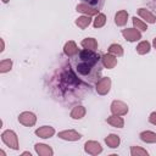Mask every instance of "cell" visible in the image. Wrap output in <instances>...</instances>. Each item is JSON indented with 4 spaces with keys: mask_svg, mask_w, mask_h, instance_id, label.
Wrapping results in <instances>:
<instances>
[{
    "mask_svg": "<svg viewBox=\"0 0 156 156\" xmlns=\"http://www.w3.org/2000/svg\"><path fill=\"white\" fill-rule=\"evenodd\" d=\"M111 112L112 115H117V116H124L128 112V105L124 104L121 100H115L111 104Z\"/></svg>",
    "mask_w": 156,
    "mask_h": 156,
    "instance_id": "4",
    "label": "cell"
},
{
    "mask_svg": "<svg viewBox=\"0 0 156 156\" xmlns=\"http://www.w3.org/2000/svg\"><path fill=\"white\" fill-rule=\"evenodd\" d=\"M83 1L88 5H90L91 7L98 9V10H100L105 4V0H83Z\"/></svg>",
    "mask_w": 156,
    "mask_h": 156,
    "instance_id": "28",
    "label": "cell"
},
{
    "mask_svg": "<svg viewBox=\"0 0 156 156\" xmlns=\"http://www.w3.org/2000/svg\"><path fill=\"white\" fill-rule=\"evenodd\" d=\"M127 21H128V12L126 10H121V11H118L116 13V16H115V23L117 26L122 27V26H124L127 23Z\"/></svg>",
    "mask_w": 156,
    "mask_h": 156,
    "instance_id": "16",
    "label": "cell"
},
{
    "mask_svg": "<svg viewBox=\"0 0 156 156\" xmlns=\"http://www.w3.org/2000/svg\"><path fill=\"white\" fill-rule=\"evenodd\" d=\"M9 1H10V0H2V2H5V4H6V2H9Z\"/></svg>",
    "mask_w": 156,
    "mask_h": 156,
    "instance_id": "33",
    "label": "cell"
},
{
    "mask_svg": "<svg viewBox=\"0 0 156 156\" xmlns=\"http://www.w3.org/2000/svg\"><path fill=\"white\" fill-rule=\"evenodd\" d=\"M122 35L128 41H136V40L141 39V33L136 28H126L122 30Z\"/></svg>",
    "mask_w": 156,
    "mask_h": 156,
    "instance_id": "7",
    "label": "cell"
},
{
    "mask_svg": "<svg viewBox=\"0 0 156 156\" xmlns=\"http://www.w3.org/2000/svg\"><path fill=\"white\" fill-rule=\"evenodd\" d=\"M84 150L89 155H99L102 151V146L95 140H89L84 144Z\"/></svg>",
    "mask_w": 156,
    "mask_h": 156,
    "instance_id": "6",
    "label": "cell"
},
{
    "mask_svg": "<svg viewBox=\"0 0 156 156\" xmlns=\"http://www.w3.org/2000/svg\"><path fill=\"white\" fill-rule=\"evenodd\" d=\"M106 122H107L108 124H111L112 127H115V128H123V126H124L123 118L119 117V116H117V115L110 116V117L106 119Z\"/></svg>",
    "mask_w": 156,
    "mask_h": 156,
    "instance_id": "18",
    "label": "cell"
},
{
    "mask_svg": "<svg viewBox=\"0 0 156 156\" xmlns=\"http://www.w3.org/2000/svg\"><path fill=\"white\" fill-rule=\"evenodd\" d=\"M133 24H134V28H136L138 30H146L147 29V24L145 22H143L141 20L136 18V17H133Z\"/></svg>",
    "mask_w": 156,
    "mask_h": 156,
    "instance_id": "27",
    "label": "cell"
},
{
    "mask_svg": "<svg viewBox=\"0 0 156 156\" xmlns=\"http://www.w3.org/2000/svg\"><path fill=\"white\" fill-rule=\"evenodd\" d=\"M105 23H106V16L104 13H98L95 20H94V22H93L95 28H101V27L105 26Z\"/></svg>",
    "mask_w": 156,
    "mask_h": 156,
    "instance_id": "24",
    "label": "cell"
},
{
    "mask_svg": "<svg viewBox=\"0 0 156 156\" xmlns=\"http://www.w3.org/2000/svg\"><path fill=\"white\" fill-rule=\"evenodd\" d=\"M34 149H35V152L38 155H40V156H52V154H54L52 149L49 145H46V144L38 143V144H35Z\"/></svg>",
    "mask_w": 156,
    "mask_h": 156,
    "instance_id": "13",
    "label": "cell"
},
{
    "mask_svg": "<svg viewBox=\"0 0 156 156\" xmlns=\"http://www.w3.org/2000/svg\"><path fill=\"white\" fill-rule=\"evenodd\" d=\"M98 94L100 95H106L108 94L110 89H111V78L108 77H102L98 83H96V87H95Z\"/></svg>",
    "mask_w": 156,
    "mask_h": 156,
    "instance_id": "5",
    "label": "cell"
},
{
    "mask_svg": "<svg viewBox=\"0 0 156 156\" xmlns=\"http://www.w3.org/2000/svg\"><path fill=\"white\" fill-rule=\"evenodd\" d=\"M130 155L132 156H147V151L140 146H132L130 147Z\"/></svg>",
    "mask_w": 156,
    "mask_h": 156,
    "instance_id": "26",
    "label": "cell"
},
{
    "mask_svg": "<svg viewBox=\"0 0 156 156\" xmlns=\"http://www.w3.org/2000/svg\"><path fill=\"white\" fill-rule=\"evenodd\" d=\"M63 52H65L66 56H68L71 58V57L76 56L79 52V50H78V48H77V45L73 40H68L63 46Z\"/></svg>",
    "mask_w": 156,
    "mask_h": 156,
    "instance_id": "11",
    "label": "cell"
},
{
    "mask_svg": "<svg viewBox=\"0 0 156 156\" xmlns=\"http://www.w3.org/2000/svg\"><path fill=\"white\" fill-rule=\"evenodd\" d=\"M149 121H150V123H152L154 126H156V111L152 112V113L149 116Z\"/></svg>",
    "mask_w": 156,
    "mask_h": 156,
    "instance_id": "29",
    "label": "cell"
},
{
    "mask_svg": "<svg viewBox=\"0 0 156 156\" xmlns=\"http://www.w3.org/2000/svg\"><path fill=\"white\" fill-rule=\"evenodd\" d=\"M90 23H91V18H90V16H87V15L80 16V17H78V18L76 20V24H77L80 29L88 28V26H89Z\"/></svg>",
    "mask_w": 156,
    "mask_h": 156,
    "instance_id": "21",
    "label": "cell"
},
{
    "mask_svg": "<svg viewBox=\"0 0 156 156\" xmlns=\"http://www.w3.org/2000/svg\"><path fill=\"white\" fill-rule=\"evenodd\" d=\"M105 143H106V145H107L108 147L116 149V147L119 146L121 139H119V136H118L117 134H110V135H107V136L105 138Z\"/></svg>",
    "mask_w": 156,
    "mask_h": 156,
    "instance_id": "15",
    "label": "cell"
},
{
    "mask_svg": "<svg viewBox=\"0 0 156 156\" xmlns=\"http://www.w3.org/2000/svg\"><path fill=\"white\" fill-rule=\"evenodd\" d=\"M18 122L26 127H33L37 122V116L33 112L29 111H24L22 113L18 115Z\"/></svg>",
    "mask_w": 156,
    "mask_h": 156,
    "instance_id": "3",
    "label": "cell"
},
{
    "mask_svg": "<svg viewBox=\"0 0 156 156\" xmlns=\"http://www.w3.org/2000/svg\"><path fill=\"white\" fill-rule=\"evenodd\" d=\"M69 65L77 77L88 84L98 83L101 79L102 62L100 55L94 50L83 49L76 56L71 57Z\"/></svg>",
    "mask_w": 156,
    "mask_h": 156,
    "instance_id": "1",
    "label": "cell"
},
{
    "mask_svg": "<svg viewBox=\"0 0 156 156\" xmlns=\"http://www.w3.org/2000/svg\"><path fill=\"white\" fill-rule=\"evenodd\" d=\"M35 134L39 138L48 139V138H51L55 134V129L52 127H50V126H43V127H40V128H38L35 130Z\"/></svg>",
    "mask_w": 156,
    "mask_h": 156,
    "instance_id": "12",
    "label": "cell"
},
{
    "mask_svg": "<svg viewBox=\"0 0 156 156\" xmlns=\"http://www.w3.org/2000/svg\"><path fill=\"white\" fill-rule=\"evenodd\" d=\"M12 68V60L10 58H5L0 61V72L1 73H6L9 71H11Z\"/></svg>",
    "mask_w": 156,
    "mask_h": 156,
    "instance_id": "23",
    "label": "cell"
},
{
    "mask_svg": "<svg viewBox=\"0 0 156 156\" xmlns=\"http://www.w3.org/2000/svg\"><path fill=\"white\" fill-rule=\"evenodd\" d=\"M22 155H30V152H28V151H24Z\"/></svg>",
    "mask_w": 156,
    "mask_h": 156,
    "instance_id": "32",
    "label": "cell"
},
{
    "mask_svg": "<svg viewBox=\"0 0 156 156\" xmlns=\"http://www.w3.org/2000/svg\"><path fill=\"white\" fill-rule=\"evenodd\" d=\"M139 136H140L141 141H144V143H150V144L156 143V133H154V132H151V130L141 132Z\"/></svg>",
    "mask_w": 156,
    "mask_h": 156,
    "instance_id": "19",
    "label": "cell"
},
{
    "mask_svg": "<svg viewBox=\"0 0 156 156\" xmlns=\"http://www.w3.org/2000/svg\"><path fill=\"white\" fill-rule=\"evenodd\" d=\"M0 41H1V49H0V51L2 52L4 49H5V43H4V39H0Z\"/></svg>",
    "mask_w": 156,
    "mask_h": 156,
    "instance_id": "30",
    "label": "cell"
},
{
    "mask_svg": "<svg viewBox=\"0 0 156 156\" xmlns=\"http://www.w3.org/2000/svg\"><path fill=\"white\" fill-rule=\"evenodd\" d=\"M85 107L84 106H82V105H77V106H74L73 108H72V111H71V117L73 118V119H80V118H83L84 116H85Z\"/></svg>",
    "mask_w": 156,
    "mask_h": 156,
    "instance_id": "17",
    "label": "cell"
},
{
    "mask_svg": "<svg viewBox=\"0 0 156 156\" xmlns=\"http://www.w3.org/2000/svg\"><path fill=\"white\" fill-rule=\"evenodd\" d=\"M108 52L115 56H122L123 55V48L119 44H111L108 46Z\"/></svg>",
    "mask_w": 156,
    "mask_h": 156,
    "instance_id": "25",
    "label": "cell"
},
{
    "mask_svg": "<svg viewBox=\"0 0 156 156\" xmlns=\"http://www.w3.org/2000/svg\"><path fill=\"white\" fill-rule=\"evenodd\" d=\"M138 15L143 18V20H145L146 21V23H155L156 22V16L155 15H152L149 10H146V9H139L138 10Z\"/></svg>",
    "mask_w": 156,
    "mask_h": 156,
    "instance_id": "14",
    "label": "cell"
},
{
    "mask_svg": "<svg viewBox=\"0 0 156 156\" xmlns=\"http://www.w3.org/2000/svg\"><path fill=\"white\" fill-rule=\"evenodd\" d=\"M1 139L4 141L5 145H7L10 149L12 150H18V138H17V134L11 130V129H7L5 130L2 134H1Z\"/></svg>",
    "mask_w": 156,
    "mask_h": 156,
    "instance_id": "2",
    "label": "cell"
},
{
    "mask_svg": "<svg viewBox=\"0 0 156 156\" xmlns=\"http://www.w3.org/2000/svg\"><path fill=\"white\" fill-rule=\"evenodd\" d=\"M117 56L112 55V54H105L101 56V62H102V66L106 67L107 69H111V68H115L116 65H117Z\"/></svg>",
    "mask_w": 156,
    "mask_h": 156,
    "instance_id": "9",
    "label": "cell"
},
{
    "mask_svg": "<svg viewBox=\"0 0 156 156\" xmlns=\"http://www.w3.org/2000/svg\"><path fill=\"white\" fill-rule=\"evenodd\" d=\"M152 45H154V48L156 49V38H154V40H152Z\"/></svg>",
    "mask_w": 156,
    "mask_h": 156,
    "instance_id": "31",
    "label": "cell"
},
{
    "mask_svg": "<svg viewBox=\"0 0 156 156\" xmlns=\"http://www.w3.org/2000/svg\"><path fill=\"white\" fill-rule=\"evenodd\" d=\"M76 10L78 12H82V13L87 15V16H93V15H98L99 13V10L98 9H94V7H91L90 5H88L85 2L78 4L77 7H76Z\"/></svg>",
    "mask_w": 156,
    "mask_h": 156,
    "instance_id": "10",
    "label": "cell"
},
{
    "mask_svg": "<svg viewBox=\"0 0 156 156\" xmlns=\"http://www.w3.org/2000/svg\"><path fill=\"white\" fill-rule=\"evenodd\" d=\"M80 45L84 49H88V50H94L95 51L98 49V41L94 38H85V39H83Z\"/></svg>",
    "mask_w": 156,
    "mask_h": 156,
    "instance_id": "20",
    "label": "cell"
},
{
    "mask_svg": "<svg viewBox=\"0 0 156 156\" xmlns=\"http://www.w3.org/2000/svg\"><path fill=\"white\" fill-rule=\"evenodd\" d=\"M58 138L63 139V140H68V141H76V140H79L82 138V135L73 130V129H68V130H62V132H58L57 134Z\"/></svg>",
    "mask_w": 156,
    "mask_h": 156,
    "instance_id": "8",
    "label": "cell"
},
{
    "mask_svg": "<svg viewBox=\"0 0 156 156\" xmlns=\"http://www.w3.org/2000/svg\"><path fill=\"white\" fill-rule=\"evenodd\" d=\"M150 49H151V45H150V43L146 41V40L140 41V43L136 45V52L140 54V55H145V54H147V52L150 51Z\"/></svg>",
    "mask_w": 156,
    "mask_h": 156,
    "instance_id": "22",
    "label": "cell"
}]
</instances>
